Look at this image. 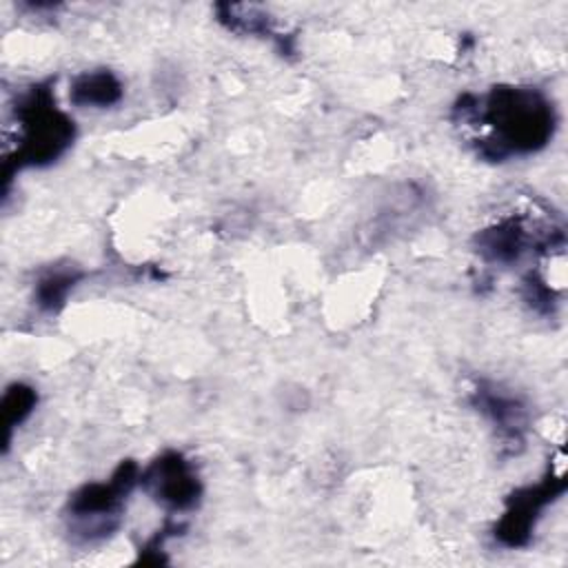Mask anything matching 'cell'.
Wrapping results in <instances>:
<instances>
[{"instance_id":"obj_1","label":"cell","mask_w":568,"mask_h":568,"mask_svg":"<svg viewBox=\"0 0 568 568\" xmlns=\"http://www.w3.org/2000/svg\"><path fill=\"white\" fill-rule=\"evenodd\" d=\"M459 124L486 126L477 140V153L488 160H506L544 149L557 126L552 102L532 87H493L486 95L464 93L455 104Z\"/></svg>"},{"instance_id":"obj_2","label":"cell","mask_w":568,"mask_h":568,"mask_svg":"<svg viewBox=\"0 0 568 568\" xmlns=\"http://www.w3.org/2000/svg\"><path fill=\"white\" fill-rule=\"evenodd\" d=\"M16 115L18 169L49 164L71 146L75 135L73 120L55 106L51 89L33 87L18 104Z\"/></svg>"},{"instance_id":"obj_3","label":"cell","mask_w":568,"mask_h":568,"mask_svg":"<svg viewBox=\"0 0 568 568\" xmlns=\"http://www.w3.org/2000/svg\"><path fill=\"white\" fill-rule=\"evenodd\" d=\"M140 481L138 464L126 459L122 462L109 481H95L82 486L69 499V517L73 519V530L84 541L104 539L120 526L122 508Z\"/></svg>"},{"instance_id":"obj_4","label":"cell","mask_w":568,"mask_h":568,"mask_svg":"<svg viewBox=\"0 0 568 568\" xmlns=\"http://www.w3.org/2000/svg\"><path fill=\"white\" fill-rule=\"evenodd\" d=\"M564 490H566L564 466H559L557 470H550L539 484L515 490L506 501V510L499 524L495 526V537L499 539V544L508 548L526 546L546 506H550L559 495H564Z\"/></svg>"},{"instance_id":"obj_5","label":"cell","mask_w":568,"mask_h":568,"mask_svg":"<svg viewBox=\"0 0 568 568\" xmlns=\"http://www.w3.org/2000/svg\"><path fill=\"white\" fill-rule=\"evenodd\" d=\"M555 244H564V231L555 226H541L532 224L528 217L521 215H508L484 231L477 233L475 246L477 253L486 262H499V264H510L517 262L524 253L537 248H550Z\"/></svg>"},{"instance_id":"obj_6","label":"cell","mask_w":568,"mask_h":568,"mask_svg":"<svg viewBox=\"0 0 568 568\" xmlns=\"http://www.w3.org/2000/svg\"><path fill=\"white\" fill-rule=\"evenodd\" d=\"M140 481L158 504L171 510H191L202 495V484L193 464L175 450L160 455L144 473H140Z\"/></svg>"},{"instance_id":"obj_7","label":"cell","mask_w":568,"mask_h":568,"mask_svg":"<svg viewBox=\"0 0 568 568\" xmlns=\"http://www.w3.org/2000/svg\"><path fill=\"white\" fill-rule=\"evenodd\" d=\"M473 404L490 419L501 446H506L508 453H517L524 446L530 417L521 399L495 384H477L473 390Z\"/></svg>"},{"instance_id":"obj_8","label":"cell","mask_w":568,"mask_h":568,"mask_svg":"<svg viewBox=\"0 0 568 568\" xmlns=\"http://www.w3.org/2000/svg\"><path fill=\"white\" fill-rule=\"evenodd\" d=\"M69 98L75 106L106 109L122 98V82L109 69L87 71L73 80Z\"/></svg>"},{"instance_id":"obj_9","label":"cell","mask_w":568,"mask_h":568,"mask_svg":"<svg viewBox=\"0 0 568 568\" xmlns=\"http://www.w3.org/2000/svg\"><path fill=\"white\" fill-rule=\"evenodd\" d=\"M80 280L78 271H51L38 282V302L40 306L55 311L58 306L64 304V297L69 288Z\"/></svg>"},{"instance_id":"obj_10","label":"cell","mask_w":568,"mask_h":568,"mask_svg":"<svg viewBox=\"0 0 568 568\" xmlns=\"http://www.w3.org/2000/svg\"><path fill=\"white\" fill-rule=\"evenodd\" d=\"M36 406V390L24 386V384H16L7 390L4 395V422L7 428H13L18 424H22L27 419V415L33 410Z\"/></svg>"}]
</instances>
